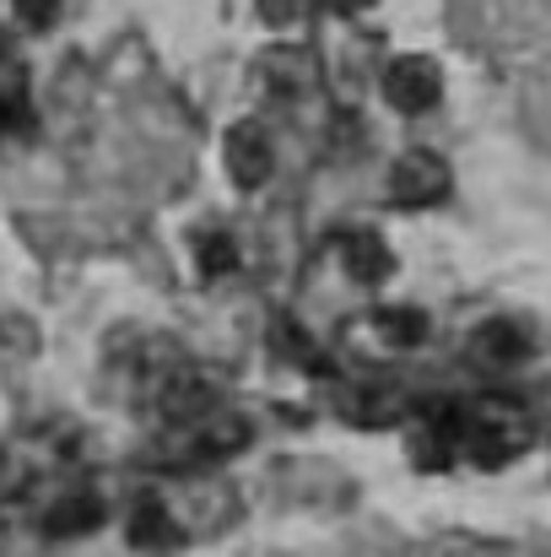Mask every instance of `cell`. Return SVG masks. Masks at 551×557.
<instances>
[{
  "label": "cell",
  "instance_id": "cell-1",
  "mask_svg": "<svg viewBox=\"0 0 551 557\" xmlns=\"http://www.w3.org/2000/svg\"><path fill=\"white\" fill-rule=\"evenodd\" d=\"M530 444V417L514 406V400H481L476 411H460V449L476 460V466H509L514 455H525Z\"/></svg>",
  "mask_w": 551,
  "mask_h": 557
},
{
  "label": "cell",
  "instance_id": "cell-2",
  "mask_svg": "<svg viewBox=\"0 0 551 557\" xmlns=\"http://www.w3.org/2000/svg\"><path fill=\"white\" fill-rule=\"evenodd\" d=\"M384 98L400 114H427L443 98V71L427 54H400V60L384 65Z\"/></svg>",
  "mask_w": 551,
  "mask_h": 557
},
{
  "label": "cell",
  "instance_id": "cell-3",
  "mask_svg": "<svg viewBox=\"0 0 551 557\" xmlns=\"http://www.w3.org/2000/svg\"><path fill=\"white\" fill-rule=\"evenodd\" d=\"M449 195V163L433 158V152H405L389 174V200L395 206H438Z\"/></svg>",
  "mask_w": 551,
  "mask_h": 557
},
{
  "label": "cell",
  "instance_id": "cell-4",
  "mask_svg": "<svg viewBox=\"0 0 551 557\" xmlns=\"http://www.w3.org/2000/svg\"><path fill=\"white\" fill-rule=\"evenodd\" d=\"M158 411H163L174 428H200L205 417L222 411V400H216V384H211L205 373H168V379L158 384Z\"/></svg>",
  "mask_w": 551,
  "mask_h": 557
},
{
  "label": "cell",
  "instance_id": "cell-5",
  "mask_svg": "<svg viewBox=\"0 0 551 557\" xmlns=\"http://www.w3.org/2000/svg\"><path fill=\"white\" fill-rule=\"evenodd\" d=\"M222 158H227L233 185L254 189V185H265V180H271V136H265L260 125H233V131H227Z\"/></svg>",
  "mask_w": 551,
  "mask_h": 557
},
{
  "label": "cell",
  "instance_id": "cell-6",
  "mask_svg": "<svg viewBox=\"0 0 551 557\" xmlns=\"http://www.w3.org/2000/svg\"><path fill=\"white\" fill-rule=\"evenodd\" d=\"M471 358L481 369H519L530 358V336L514 325V320H487L476 336H471Z\"/></svg>",
  "mask_w": 551,
  "mask_h": 557
},
{
  "label": "cell",
  "instance_id": "cell-7",
  "mask_svg": "<svg viewBox=\"0 0 551 557\" xmlns=\"http://www.w3.org/2000/svg\"><path fill=\"white\" fill-rule=\"evenodd\" d=\"M341 265H347L352 282L373 287V282H384V276L395 271V255H389V244H384L373 227H352V233L341 238Z\"/></svg>",
  "mask_w": 551,
  "mask_h": 557
},
{
  "label": "cell",
  "instance_id": "cell-8",
  "mask_svg": "<svg viewBox=\"0 0 551 557\" xmlns=\"http://www.w3.org/2000/svg\"><path fill=\"white\" fill-rule=\"evenodd\" d=\"M98 520H103V498L87 493V487L60 493V498L43 509V531H49V536H87V531H98Z\"/></svg>",
  "mask_w": 551,
  "mask_h": 557
},
{
  "label": "cell",
  "instance_id": "cell-9",
  "mask_svg": "<svg viewBox=\"0 0 551 557\" xmlns=\"http://www.w3.org/2000/svg\"><path fill=\"white\" fill-rule=\"evenodd\" d=\"M341 411H347L358 428H389V422H400L405 395H400L395 384H358V389H347Z\"/></svg>",
  "mask_w": 551,
  "mask_h": 557
},
{
  "label": "cell",
  "instance_id": "cell-10",
  "mask_svg": "<svg viewBox=\"0 0 551 557\" xmlns=\"http://www.w3.org/2000/svg\"><path fill=\"white\" fill-rule=\"evenodd\" d=\"M125 536H130L136 547H168V542H174V515H168L158 498H141V504L130 509Z\"/></svg>",
  "mask_w": 551,
  "mask_h": 557
},
{
  "label": "cell",
  "instance_id": "cell-11",
  "mask_svg": "<svg viewBox=\"0 0 551 557\" xmlns=\"http://www.w3.org/2000/svg\"><path fill=\"white\" fill-rule=\"evenodd\" d=\"M378 336L389 342V347H416V342H427V314L422 309H378Z\"/></svg>",
  "mask_w": 551,
  "mask_h": 557
},
{
  "label": "cell",
  "instance_id": "cell-12",
  "mask_svg": "<svg viewBox=\"0 0 551 557\" xmlns=\"http://www.w3.org/2000/svg\"><path fill=\"white\" fill-rule=\"evenodd\" d=\"M276 347H281V358H287V363H298V369H325L320 347H314V342H309V331H298L292 320H276Z\"/></svg>",
  "mask_w": 551,
  "mask_h": 557
},
{
  "label": "cell",
  "instance_id": "cell-13",
  "mask_svg": "<svg viewBox=\"0 0 551 557\" xmlns=\"http://www.w3.org/2000/svg\"><path fill=\"white\" fill-rule=\"evenodd\" d=\"M233 260H238V249H233L227 233H205V238H200V271H205V276H227Z\"/></svg>",
  "mask_w": 551,
  "mask_h": 557
},
{
  "label": "cell",
  "instance_id": "cell-14",
  "mask_svg": "<svg viewBox=\"0 0 551 557\" xmlns=\"http://www.w3.org/2000/svg\"><path fill=\"white\" fill-rule=\"evenodd\" d=\"M60 5H65V0H11V11H16L22 27H54Z\"/></svg>",
  "mask_w": 551,
  "mask_h": 557
},
{
  "label": "cell",
  "instance_id": "cell-15",
  "mask_svg": "<svg viewBox=\"0 0 551 557\" xmlns=\"http://www.w3.org/2000/svg\"><path fill=\"white\" fill-rule=\"evenodd\" d=\"M330 5H336V11H341V16H358V11H367V5H373V0H330Z\"/></svg>",
  "mask_w": 551,
  "mask_h": 557
},
{
  "label": "cell",
  "instance_id": "cell-16",
  "mask_svg": "<svg viewBox=\"0 0 551 557\" xmlns=\"http://www.w3.org/2000/svg\"><path fill=\"white\" fill-rule=\"evenodd\" d=\"M0 120H5V114H0Z\"/></svg>",
  "mask_w": 551,
  "mask_h": 557
}]
</instances>
